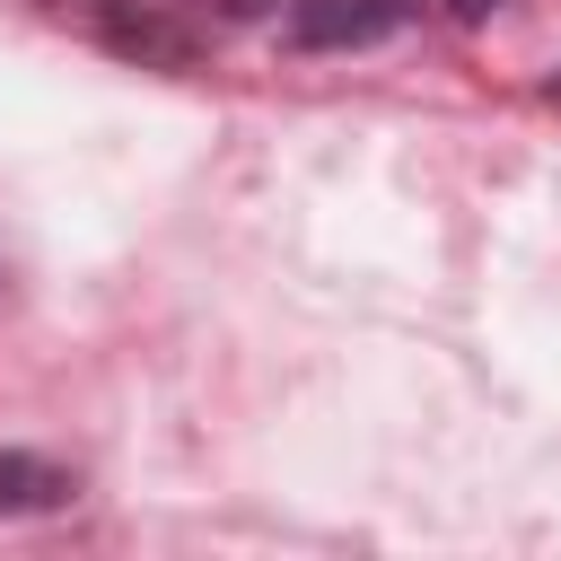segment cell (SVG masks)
<instances>
[{"label":"cell","mask_w":561,"mask_h":561,"mask_svg":"<svg viewBox=\"0 0 561 561\" xmlns=\"http://www.w3.org/2000/svg\"><path fill=\"white\" fill-rule=\"evenodd\" d=\"M61 9H79L96 44H114V53L149 61V70H184V61H202L219 44L210 0H61Z\"/></svg>","instance_id":"obj_1"},{"label":"cell","mask_w":561,"mask_h":561,"mask_svg":"<svg viewBox=\"0 0 561 561\" xmlns=\"http://www.w3.org/2000/svg\"><path fill=\"white\" fill-rule=\"evenodd\" d=\"M403 26V0H289V44L307 53H359Z\"/></svg>","instance_id":"obj_2"},{"label":"cell","mask_w":561,"mask_h":561,"mask_svg":"<svg viewBox=\"0 0 561 561\" xmlns=\"http://www.w3.org/2000/svg\"><path fill=\"white\" fill-rule=\"evenodd\" d=\"M70 500H79L70 465H53V456H35V447H0V517H53V508H70Z\"/></svg>","instance_id":"obj_3"},{"label":"cell","mask_w":561,"mask_h":561,"mask_svg":"<svg viewBox=\"0 0 561 561\" xmlns=\"http://www.w3.org/2000/svg\"><path fill=\"white\" fill-rule=\"evenodd\" d=\"M438 9H447V18H465V26H482V18H491V9H508V0H438Z\"/></svg>","instance_id":"obj_4"}]
</instances>
